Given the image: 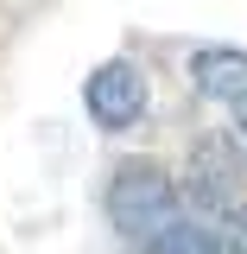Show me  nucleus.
I'll return each mask as SVG.
<instances>
[{
	"label": "nucleus",
	"mask_w": 247,
	"mask_h": 254,
	"mask_svg": "<svg viewBox=\"0 0 247 254\" xmlns=\"http://www.w3.org/2000/svg\"><path fill=\"white\" fill-rule=\"evenodd\" d=\"M190 76L209 102H247V51H228V45H203L190 58Z\"/></svg>",
	"instance_id": "obj_4"
},
{
	"label": "nucleus",
	"mask_w": 247,
	"mask_h": 254,
	"mask_svg": "<svg viewBox=\"0 0 247 254\" xmlns=\"http://www.w3.org/2000/svg\"><path fill=\"white\" fill-rule=\"evenodd\" d=\"M108 216H114V229L133 235V242L158 235L165 222L178 216V178H171L158 159H127L121 172H114V185H108Z\"/></svg>",
	"instance_id": "obj_1"
},
{
	"label": "nucleus",
	"mask_w": 247,
	"mask_h": 254,
	"mask_svg": "<svg viewBox=\"0 0 247 254\" xmlns=\"http://www.w3.org/2000/svg\"><path fill=\"white\" fill-rule=\"evenodd\" d=\"M228 254H247V210H228Z\"/></svg>",
	"instance_id": "obj_6"
},
{
	"label": "nucleus",
	"mask_w": 247,
	"mask_h": 254,
	"mask_svg": "<svg viewBox=\"0 0 247 254\" xmlns=\"http://www.w3.org/2000/svg\"><path fill=\"white\" fill-rule=\"evenodd\" d=\"M83 102H89L95 127H108V133H127V127L146 115V76H140V64H127V58L101 64V70L89 76V89H83Z\"/></svg>",
	"instance_id": "obj_3"
},
{
	"label": "nucleus",
	"mask_w": 247,
	"mask_h": 254,
	"mask_svg": "<svg viewBox=\"0 0 247 254\" xmlns=\"http://www.w3.org/2000/svg\"><path fill=\"white\" fill-rule=\"evenodd\" d=\"M140 248L146 254H222V235L209 222H197V216H171L158 235H146Z\"/></svg>",
	"instance_id": "obj_5"
},
{
	"label": "nucleus",
	"mask_w": 247,
	"mask_h": 254,
	"mask_svg": "<svg viewBox=\"0 0 247 254\" xmlns=\"http://www.w3.org/2000/svg\"><path fill=\"white\" fill-rule=\"evenodd\" d=\"M235 121H241V133H247V102H235Z\"/></svg>",
	"instance_id": "obj_7"
},
{
	"label": "nucleus",
	"mask_w": 247,
	"mask_h": 254,
	"mask_svg": "<svg viewBox=\"0 0 247 254\" xmlns=\"http://www.w3.org/2000/svg\"><path fill=\"white\" fill-rule=\"evenodd\" d=\"M247 185V159L241 146L228 140V133H209V140H197V153L184 165V190L197 210H209V216H228V210H241L235 197Z\"/></svg>",
	"instance_id": "obj_2"
}]
</instances>
